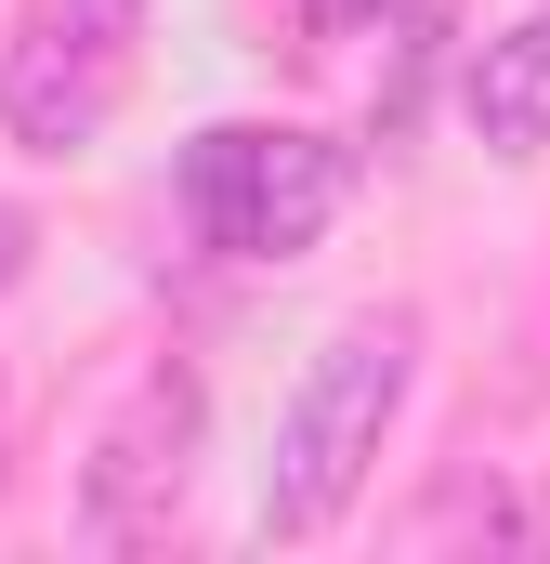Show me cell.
I'll use <instances>...</instances> for the list:
<instances>
[{"label": "cell", "instance_id": "1", "mask_svg": "<svg viewBox=\"0 0 550 564\" xmlns=\"http://www.w3.org/2000/svg\"><path fill=\"white\" fill-rule=\"evenodd\" d=\"M407 381H419V315H407V302L328 328L315 368L288 381L275 433H263V499H250V525H263V539H328V525L367 499L381 433L407 421Z\"/></svg>", "mask_w": 550, "mask_h": 564}, {"label": "cell", "instance_id": "2", "mask_svg": "<svg viewBox=\"0 0 550 564\" xmlns=\"http://www.w3.org/2000/svg\"><path fill=\"white\" fill-rule=\"evenodd\" d=\"M184 237L210 263H301L341 210H354V144L301 132V119H210L170 171Z\"/></svg>", "mask_w": 550, "mask_h": 564}, {"label": "cell", "instance_id": "3", "mask_svg": "<svg viewBox=\"0 0 550 564\" xmlns=\"http://www.w3.org/2000/svg\"><path fill=\"white\" fill-rule=\"evenodd\" d=\"M144 79V0H26L0 40V132L26 158H92Z\"/></svg>", "mask_w": 550, "mask_h": 564}, {"label": "cell", "instance_id": "4", "mask_svg": "<svg viewBox=\"0 0 550 564\" xmlns=\"http://www.w3.org/2000/svg\"><path fill=\"white\" fill-rule=\"evenodd\" d=\"M197 446H210V394L184 355L132 368V394L106 408L92 459H79V552H157L197 499Z\"/></svg>", "mask_w": 550, "mask_h": 564}, {"label": "cell", "instance_id": "5", "mask_svg": "<svg viewBox=\"0 0 550 564\" xmlns=\"http://www.w3.org/2000/svg\"><path fill=\"white\" fill-rule=\"evenodd\" d=\"M459 106H472V132L485 158H550V0L538 13H512L498 40H472V66H459Z\"/></svg>", "mask_w": 550, "mask_h": 564}, {"label": "cell", "instance_id": "6", "mask_svg": "<svg viewBox=\"0 0 550 564\" xmlns=\"http://www.w3.org/2000/svg\"><path fill=\"white\" fill-rule=\"evenodd\" d=\"M407 539H419V552H446V539H538V512H525L512 486H472V473H459V486H446V499L419 512Z\"/></svg>", "mask_w": 550, "mask_h": 564}, {"label": "cell", "instance_id": "7", "mask_svg": "<svg viewBox=\"0 0 550 564\" xmlns=\"http://www.w3.org/2000/svg\"><path fill=\"white\" fill-rule=\"evenodd\" d=\"M288 13H301V53H341V40H354V26H381L394 0H288Z\"/></svg>", "mask_w": 550, "mask_h": 564}, {"label": "cell", "instance_id": "8", "mask_svg": "<svg viewBox=\"0 0 550 564\" xmlns=\"http://www.w3.org/2000/svg\"><path fill=\"white\" fill-rule=\"evenodd\" d=\"M26 276V210H13V197H0V289Z\"/></svg>", "mask_w": 550, "mask_h": 564}]
</instances>
